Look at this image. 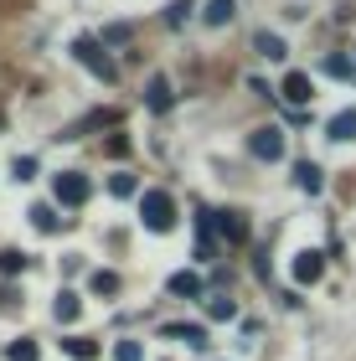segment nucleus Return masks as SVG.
<instances>
[{
  "label": "nucleus",
  "instance_id": "obj_2",
  "mask_svg": "<svg viewBox=\"0 0 356 361\" xmlns=\"http://www.w3.org/2000/svg\"><path fill=\"white\" fill-rule=\"evenodd\" d=\"M73 57L83 62L93 78H104V83H114V78H119V68H114L109 52H104V42H93V37H78V42H73Z\"/></svg>",
  "mask_w": 356,
  "mask_h": 361
},
{
  "label": "nucleus",
  "instance_id": "obj_19",
  "mask_svg": "<svg viewBox=\"0 0 356 361\" xmlns=\"http://www.w3.org/2000/svg\"><path fill=\"white\" fill-rule=\"evenodd\" d=\"M42 351H37V341H11L6 346V361H37Z\"/></svg>",
  "mask_w": 356,
  "mask_h": 361
},
{
  "label": "nucleus",
  "instance_id": "obj_13",
  "mask_svg": "<svg viewBox=\"0 0 356 361\" xmlns=\"http://www.w3.org/2000/svg\"><path fill=\"white\" fill-rule=\"evenodd\" d=\"M78 310H83V300H78L73 289H62L57 300H52V315H57L62 325H73V320H78Z\"/></svg>",
  "mask_w": 356,
  "mask_h": 361
},
{
  "label": "nucleus",
  "instance_id": "obj_16",
  "mask_svg": "<svg viewBox=\"0 0 356 361\" xmlns=\"http://www.w3.org/2000/svg\"><path fill=\"white\" fill-rule=\"evenodd\" d=\"M68 222V217H57V207H31V227H37V233H57V227Z\"/></svg>",
  "mask_w": 356,
  "mask_h": 361
},
{
  "label": "nucleus",
  "instance_id": "obj_21",
  "mask_svg": "<svg viewBox=\"0 0 356 361\" xmlns=\"http://www.w3.org/2000/svg\"><path fill=\"white\" fill-rule=\"evenodd\" d=\"M191 21V0H171L166 6V26H186Z\"/></svg>",
  "mask_w": 356,
  "mask_h": 361
},
{
  "label": "nucleus",
  "instance_id": "obj_18",
  "mask_svg": "<svg viewBox=\"0 0 356 361\" xmlns=\"http://www.w3.org/2000/svg\"><path fill=\"white\" fill-rule=\"evenodd\" d=\"M88 289H93V294H119V274L93 269V274H88Z\"/></svg>",
  "mask_w": 356,
  "mask_h": 361
},
{
  "label": "nucleus",
  "instance_id": "obj_3",
  "mask_svg": "<svg viewBox=\"0 0 356 361\" xmlns=\"http://www.w3.org/2000/svg\"><path fill=\"white\" fill-rule=\"evenodd\" d=\"M88 176L83 171H62V176H52V196H57V207H83L88 202Z\"/></svg>",
  "mask_w": 356,
  "mask_h": 361
},
{
  "label": "nucleus",
  "instance_id": "obj_26",
  "mask_svg": "<svg viewBox=\"0 0 356 361\" xmlns=\"http://www.w3.org/2000/svg\"><path fill=\"white\" fill-rule=\"evenodd\" d=\"M119 42H129V26H124V21L104 26V47H119Z\"/></svg>",
  "mask_w": 356,
  "mask_h": 361
},
{
  "label": "nucleus",
  "instance_id": "obj_23",
  "mask_svg": "<svg viewBox=\"0 0 356 361\" xmlns=\"http://www.w3.org/2000/svg\"><path fill=\"white\" fill-rule=\"evenodd\" d=\"M109 191H114V196H135V191H140V180L129 176V171H119V176H109Z\"/></svg>",
  "mask_w": 356,
  "mask_h": 361
},
{
  "label": "nucleus",
  "instance_id": "obj_22",
  "mask_svg": "<svg viewBox=\"0 0 356 361\" xmlns=\"http://www.w3.org/2000/svg\"><path fill=\"white\" fill-rule=\"evenodd\" d=\"M21 269H26V253H21V248H6V253H0V274H6V279L21 274Z\"/></svg>",
  "mask_w": 356,
  "mask_h": 361
},
{
  "label": "nucleus",
  "instance_id": "obj_7",
  "mask_svg": "<svg viewBox=\"0 0 356 361\" xmlns=\"http://www.w3.org/2000/svg\"><path fill=\"white\" fill-rule=\"evenodd\" d=\"M320 274H326V253H315V248L295 253V284H315Z\"/></svg>",
  "mask_w": 356,
  "mask_h": 361
},
{
  "label": "nucleus",
  "instance_id": "obj_6",
  "mask_svg": "<svg viewBox=\"0 0 356 361\" xmlns=\"http://www.w3.org/2000/svg\"><path fill=\"white\" fill-rule=\"evenodd\" d=\"M176 104V93H171V78H150V83H145V109H150V114H166Z\"/></svg>",
  "mask_w": 356,
  "mask_h": 361
},
{
  "label": "nucleus",
  "instance_id": "obj_10",
  "mask_svg": "<svg viewBox=\"0 0 356 361\" xmlns=\"http://www.w3.org/2000/svg\"><path fill=\"white\" fill-rule=\"evenodd\" d=\"M253 52H258V57H269V62H284V57H289V47H284V37H274V31H258V37H253Z\"/></svg>",
  "mask_w": 356,
  "mask_h": 361
},
{
  "label": "nucleus",
  "instance_id": "obj_11",
  "mask_svg": "<svg viewBox=\"0 0 356 361\" xmlns=\"http://www.w3.org/2000/svg\"><path fill=\"white\" fill-rule=\"evenodd\" d=\"M295 186H300L305 196H315L320 186H326V176H320V166H315V160H300V166H295Z\"/></svg>",
  "mask_w": 356,
  "mask_h": 361
},
{
  "label": "nucleus",
  "instance_id": "obj_12",
  "mask_svg": "<svg viewBox=\"0 0 356 361\" xmlns=\"http://www.w3.org/2000/svg\"><path fill=\"white\" fill-rule=\"evenodd\" d=\"M233 16H238V0H207L202 21H207V26H228Z\"/></svg>",
  "mask_w": 356,
  "mask_h": 361
},
{
  "label": "nucleus",
  "instance_id": "obj_15",
  "mask_svg": "<svg viewBox=\"0 0 356 361\" xmlns=\"http://www.w3.org/2000/svg\"><path fill=\"white\" fill-rule=\"evenodd\" d=\"M326 135H331V140H356V109H341V114L326 124Z\"/></svg>",
  "mask_w": 356,
  "mask_h": 361
},
{
  "label": "nucleus",
  "instance_id": "obj_8",
  "mask_svg": "<svg viewBox=\"0 0 356 361\" xmlns=\"http://www.w3.org/2000/svg\"><path fill=\"white\" fill-rule=\"evenodd\" d=\"M212 227L222 233V243H243V238H248V222H243V212H212Z\"/></svg>",
  "mask_w": 356,
  "mask_h": 361
},
{
  "label": "nucleus",
  "instance_id": "obj_5",
  "mask_svg": "<svg viewBox=\"0 0 356 361\" xmlns=\"http://www.w3.org/2000/svg\"><path fill=\"white\" fill-rule=\"evenodd\" d=\"M279 98L284 104H295V109H305L315 98V83H310V73H289L284 83H279Z\"/></svg>",
  "mask_w": 356,
  "mask_h": 361
},
{
  "label": "nucleus",
  "instance_id": "obj_14",
  "mask_svg": "<svg viewBox=\"0 0 356 361\" xmlns=\"http://www.w3.org/2000/svg\"><path fill=\"white\" fill-rule=\"evenodd\" d=\"M62 351H68L73 361H93V356H99V341H93V336H68Z\"/></svg>",
  "mask_w": 356,
  "mask_h": 361
},
{
  "label": "nucleus",
  "instance_id": "obj_9",
  "mask_svg": "<svg viewBox=\"0 0 356 361\" xmlns=\"http://www.w3.org/2000/svg\"><path fill=\"white\" fill-rule=\"evenodd\" d=\"M166 289L176 294V300H197V294H202V274L181 269V274H171V279H166Z\"/></svg>",
  "mask_w": 356,
  "mask_h": 361
},
{
  "label": "nucleus",
  "instance_id": "obj_24",
  "mask_svg": "<svg viewBox=\"0 0 356 361\" xmlns=\"http://www.w3.org/2000/svg\"><path fill=\"white\" fill-rule=\"evenodd\" d=\"M207 315H212V320H233V315H238V305L228 300V294H217V300L207 305Z\"/></svg>",
  "mask_w": 356,
  "mask_h": 361
},
{
  "label": "nucleus",
  "instance_id": "obj_25",
  "mask_svg": "<svg viewBox=\"0 0 356 361\" xmlns=\"http://www.w3.org/2000/svg\"><path fill=\"white\" fill-rule=\"evenodd\" d=\"M114 361H145L140 341H119V346H114Z\"/></svg>",
  "mask_w": 356,
  "mask_h": 361
},
{
  "label": "nucleus",
  "instance_id": "obj_27",
  "mask_svg": "<svg viewBox=\"0 0 356 361\" xmlns=\"http://www.w3.org/2000/svg\"><path fill=\"white\" fill-rule=\"evenodd\" d=\"M16 180H31V176H37V160H31V155H16Z\"/></svg>",
  "mask_w": 356,
  "mask_h": 361
},
{
  "label": "nucleus",
  "instance_id": "obj_20",
  "mask_svg": "<svg viewBox=\"0 0 356 361\" xmlns=\"http://www.w3.org/2000/svg\"><path fill=\"white\" fill-rule=\"evenodd\" d=\"M326 73H331V78H341V83H346V78H356V62L336 52V57H326Z\"/></svg>",
  "mask_w": 356,
  "mask_h": 361
},
{
  "label": "nucleus",
  "instance_id": "obj_17",
  "mask_svg": "<svg viewBox=\"0 0 356 361\" xmlns=\"http://www.w3.org/2000/svg\"><path fill=\"white\" fill-rule=\"evenodd\" d=\"M166 336L171 341H186V346H197V351L207 346V331H202V325H186V320L181 325H166Z\"/></svg>",
  "mask_w": 356,
  "mask_h": 361
},
{
  "label": "nucleus",
  "instance_id": "obj_1",
  "mask_svg": "<svg viewBox=\"0 0 356 361\" xmlns=\"http://www.w3.org/2000/svg\"><path fill=\"white\" fill-rule=\"evenodd\" d=\"M140 222L150 227V233H171L176 227V202L166 191H145L140 196Z\"/></svg>",
  "mask_w": 356,
  "mask_h": 361
},
{
  "label": "nucleus",
  "instance_id": "obj_4",
  "mask_svg": "<svg viewBox=\"0 0 356 361\" xmlns=\"http://www.w3.org/2000/svg\"><path fill=\"white\" fill-rule=\"evenodd\" d=\"M248 150H253L258 160H284V129H279V124L253 129V135H248Z\"/></svg>",
  "mask_w": 356,
  "mask_h": 361
}]
</instances>
